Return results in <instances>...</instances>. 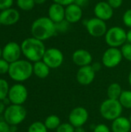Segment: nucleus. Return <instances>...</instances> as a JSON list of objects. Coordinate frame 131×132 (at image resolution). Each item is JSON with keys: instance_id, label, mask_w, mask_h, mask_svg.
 I'll return each mask as SVG.
<instances>
[{"instance_id": "obj_1", "label": "nucleus", "mask_w": 131, "mask_h": 132, "mask_svg": "<svg viewBox=\"0 0 131 132\" xmlns=\"http://www.w3.org/2000/svg\"><path fill=\"white\" fill-rule=\"evenodd\" d=\"M22 53L30 62L36 63L42 60L46 50L43 41L35 37H29L22 41L21 43Z\"/></svg>"}, {"instance_id": "obj_2", "label": "nucleus", "mask_w": 131, "mask_h": 132, "mask_svg": "<svg viewBox=\"0 0 131 132\" xmlns=\"http://www.w3.org/2000/svg\"><path fill=\"white\" fill-rule=\"evenodd\" d=\"M56 32V24L46 16H42L36 19L31 26L32 37L41 41H45L52 38Z\"/></svg>"}, {"instance_id": "obj_3", "label": "nucleus", "mask_w": 131, "mask_h": 132, "mask_svg": "<svg viewBox=\"0 0 131 132\" xmlns=\"http://www.w3.org/2000/svg\"><path fill=\"white\" fill-rule=\"evenodd\" d=\"M8 76L16 82H24L29 79L33 73V66L30 61L19 60L10 63Z\"/></svg>"}, {"instance_id": "obj_4", "label": "nucleus", "mask_w": 131, "mask_h": 132, "mask_svg": "<svg viewBox=\"0 0 131 132\" xmlns=\"http://www.w3.org/2000/svg\"><path fill=\"white\" fill-rule=\"evenodd\" d=\"M123 109L124 108L118 100L107 98L101 103L100 113L103 118L113 121L121 116Z\"/></svg>"}, {"instance_id": "obj_5", "label": "nucleus", "mask_w": 131, "mask_h": 132, "mask_svg": "<svg viewBox=\"0 0 131 132\" xmlns=\"http://www.w3.org/2000/svg\"><path fill=\"white\" fill-rule=\"evenodd\" d=\"M3 114L5 121L9 125L16 126L24 121L27 111L22 105L10 104L6 107Z\"/></svg>"}, {"instance_id": "obj_6", "label": "nucleus", "mask_w": 131, "mask_h": 132, "mask_svg": "<svg viewBox=\"0 0 131 132\" xmlns=\"http://www.w3.org/2000/svg\"><path fill=\"white\" fill-rule=\"evenodd\" d=\"M104 36L109 47H122L127 43V32L120 26H113L108 29Z\"/></svg>"}, {"instance_id": "obj_7", "label": "nucleus", "mask_w": 131, "mask_h": 132, "mask_svg": "<svg viewBox=\"0 0 131 132\" xmlns=\"http://www.w3.org/2000/svg\"><path fill=\"white\" fill-rule=\"evenodd\" d=\"M42 60L50 69H56L63 63L64 55L60 50L52 47L46 50Z\"/></svg>"}, {"instance_id": "obj_8", "label": "nucleus", "mask_w": 131, "mask_h": 132, "mask_svg": "<svg viewBox=\"0 0 131 132\" xmlns=\"http://www.w3.org/2000/svg\"><path fill=\"white\" fill-rule=\"evenodd\" d=\"M123 58L120 49L109 47L102 56V64L107 68H114L120 65Z\"/></svg>"}, {"instance_id": "obj_9", "label": "nucleus", "mask_w": 131, "mask_h": 132, "mask_svg": "<svg viewBox=\"0 0 131 132\" xmlns=\"http://www.w3.org/2000/svg\"><path fill=\"white\" fill-rule=\"evenodd\" d=\"M85 26L88 33L95 38L104 36L108 29L106 22L97 17L88 19L85 23Z\"/></svg>"}, {"instance_id": "obj_10", "label": "nucleus", "mask_w": 131, "mask_h": 132, "mask_svg": "<svg viewBox=\"0 0 131 132\" xmlns=\"http://www.w3.org/2000/svg\"><path fill=\"white\" fill-rule=\"evenodd\" d=\"M8 98L12 104L22 105L28 98L27 88L22 84L12 85L9 89Z\"/></svg>"}, {"instance_id": "obj_11", "label": "nucleus", "mask_w": 131, "mask_h": 132, "mask_svg": "<svg viewBox=\"0 0 131 132\" xmlns=\"http://www.w3.org/2000/svg\"><path fill=\"white\" fill-rule=\"evenodd\" d=\"M89 119V112L83 107L73 108L69 114V122L74 127H83Z\"/></svg>"}, {"instance_id": "obj_12", "label": "nucleus", "mask_w": 131, "mask_h": 132, "mask_svg": "<svg viewBox=\"0 0 131 132\" xmlns=\"http://www.w3.org/2000/svg\"><path fill=\"white\" fill-rule=\"evenodd\" d=\"M21 54V46L15 42L8 43L2 49V58L9 63L19 60Z\"/></svg>"}, {"instance_id": "obj_13", "label": "nucleus", "mask_w": 131, "mask_h": 132, "mask_svg": "<svg viewBox=\"0 0 131 132\" xmlns=\"http://www.w3.org/2000/svg\"><path fill=\"white\" fill-rule=\"evenodd\" d=\"M96 77V72L91 65L80 67L76 73V80L83 86L91 84Z\"/></svg>"}, {"instance_id": "obj_14", "label": "nucleus", "mask_w": 131, "mask_h": 132, "mask_svg": "<svg viewBox=\"0 0 131 132\" xmlns=\"http://www.w3.org/2000/svg\"><path fill=\"white\" fill-rule=\"evenodd\" d=\"M93 12L95 17L107 22L113 17V9L108 4L107 2L101 1L95 5Z\"/></svg>"}, {"instance_id": "obj_15", "label": "nucleus", "mask_w": 131, "mask_h": 132, "mask_svg": "<svg viewBox=\"0 0 131 132\" xmlns=\"http://www.w3.org/2000/svg\"><path fill=\"white\" fill-rule=\"evenodd\" d=\"M72 60L74 64L82 67L85 66H89L92 64L93 56L86 50L78 49L75 50L72 54Z\"/></svg>"}, {"instance_id": "obj_16", "label": "nucleus", "mask_w": 131, "mask_h": 132, "mask_svg": "<svg viewBox=\"0 0 131 132\" xmlns=\"http://www.w3.org/2000/svg\"><path fill=\"white\" fill-rule=\"evenodd\" d=\"M83 17V9L75 3L65 7V19L70 24L76 23Z\"/></svg>"}, {"instance_id": "obj_17", "label": "nucleus", "mask_w": 131, "mask_h": 132, "mask_svg": "<svg viewBox=\"0 0 131 132\" xmlns=\"http://www.w3.org/2000/svg\"><path fill=\"white\" fill-rule=\"evenodd\" d=\"M20 18V14L15 9L10 8L2 10L0 12V22L4 26H12L15 24Z\"/></svg>"}, {"instance_id": "obj_18", "label": "nucleus", "mask_w": 131, "mask_h": 132, "mask_svg": "<svg viewBox=\"0 0 131 132\" xmlns=\"http://www.w3.org/2000/svg\"><path fill=\"white\" fill-rule=\"evenodd\" d=\"M48 17L54 22L58 23L65 19V6L53 2L48 9Z\"/></svg>"}, {"instance_id": "obj_19", "label": "nucleus", "mask_w": 131, "mask_h": 132, "mask_svg": "<svg viewBox=\"0 0 131 132\" xmlns=\"http://www.w3.org/2000/svg\"><path fill=\"white\" fill-rule=\"evenodd\" d=\"M131 130V123L129 118L126 117H119L112 121V132H130Z\"/></svg>"}, {"instance_id": "obj_20", "label": "nucleus", "mask_w": 131, "mask_h": 132, "mask_svg": "<svg viewBox=\"0 0 131 132\" xmlns=\"http://www.w3.org/2000/svg\"><path fill=\"white\" fill-rule=\"evenodd\" d=\"M33 66V73L40 79L46 78L50 73V68L42 61H37L32 64Z\"/></svg>"}, {"instance_id": "obj_21", "label": "nucleus", "mask_w": 131, "mask_h": 132, "mask_svg": "<svg viewBox=\"0 0 131 132\" xmlns=\"http://www.w3.org/2000/svg\"><path fill=\"white\" fill-rule=\"evenodd\" d=\"M122 92V87L117 83H112L111 84H110L107 90L108 98L113 100H119Z\"/></svg>"}, {"instance_id": "obj_22", "label": "nucleus", "mask_w": 131, "mask_h": 132, "mask_svg": "<svg viewBox=\"0 0 131 132\" xmlns=\"http://www.w3.org/2000/svg\"><path fill=\"white\" fill-rule=\"evenodd\" d=\"M61 124L60 118L56 114L48 116L44 121V125L48 130H56Z\"/></svg>"}, {"instance_id": "obj_23", "label": "nucleus", "mask_w": 131, "mask_h": 132, "mask_svg": "<svg viewBox=\"0 0 131 132\" xmlns=\"http://www.w3.org/2000/svg\"><path fill=\"white\" fill-rule=\"evenodd\" d=\"M118 101L124 108L131 109V90H123Z\"/></svg>"}, {"instance_id": "obj_24", "label": "nucleus", "mask_w": 131, "mask_h": 132, "mask_svg": "<svg viewBox=\"0 0 131 132\" xmlns=\"http://www.w3.org/2000/svg\"><path fill=\"white\" fill-rule=\"evenodd\" d=\"M36 3L34 0H17V5L19 9L23 11L32 10Z\"/></svg>"}, {"instance_id": "obj_25", "label": "nucleus", "mask_w": 131, "mask_h": 132, "mask_svg": "<svg viewBox=\"0 0 131 132\" xmlns=\"http://www.w3.org/2000/svg\"><path fill=\"white\" fill-rule=\"evenodd\" d=\"M9 85L7 80L4 79H0V101H3L8 97L9 91Z\"/></svg>"}, {"instance_id": "obj_26", "label": "nucleus", "mask_w": 131, "mask_h": 132, "mask_svg": "<svg viewBox=\"0 0 131 132\" xmlns=\"http://www.w3.org/2000/svg\"><path fill=\"white\" fill-rule=\"evenodd\" d=\"M28 132H48V129L44 123L41 121H35L29 125Z\"/></svg>"}, {"instance_id": "obj_27", "label": "nucleus", "mask_w": 131, "mask_h": 132, "mask_svg": "<svg viewBox=\"0 0 131 132\" xmlns=\"http://www.w3.org/2000/svg\"><path fill=\"white\" fill-rule=\"evenodd\" d=\"M123 57L127 60L131 62V44L126 43L121 48H120Z\"/></svg>"}, {"instance_id": "obj_28", "label": "nucleus", "mask_w": 131, "mask_h": 132, "mask_svg": "<svg viewBox=\"0 0 131 132\" xmlns=\"http://www.w3.org/2000/svg\"><path fill=\"white\" fill-rule=\"evenodd\" d=\"M56 132H75V128L69 123H63L56 130Z\"/></svg>"}, {"instance_id": "obj_29", "label": "nucleus", "mask_w": 131, "mask_h": 132, "mask_svg": "<svg viewBox=\"0 0 131 132\" xmlns=\"http://www.w3.org/2000/svg\"><path fill=\"white\" fill-rule=\"evenodd\" d=\"M56 24V32H65L68 30L69 27V24L66 19H64L63 21L58 22V23H55Z\"/></svg>"}, {"instance_id": "obj_30", "label": "nucleus", "mask_w": 131, "mask_h": 132, "mask_svg": "<svg viewBox=\"0 0 131 132\" xmlns=\"http://www.w3.org/2000/svg\"><path fill=\"white\" fill-rule=\"evenodd\" d=\"M122 19H123L124 24L127 27L131 29V9H128L124 12Z\"/></svg>"}, {"instance_id": "obj_31", "label": "nucleus", "mask_w": 131, "mask_h": 132, "mask_svg": "<svg viewBox=\"0 0 131 132\" xmlns=\"http://www.w3.org/2000/svg\"><path fill=\"white\" fill-rule=\"evenodd\" d=\"M10 63L3 58L0 59V74H5L8 72Z\"/></svg>"}, {"instance_id": "obj_32", "label": "nucleus", "mask_w": 131, "mask_h": 132, "mask_svg": "<svg viewBox=\"0 0 131 132\" xmlns=\"http://www.w3.org/2000/svg\"><path fill=\"white\" fill-rule=\"evenodd\" d=\"M93 132H112L110 128L105 124H99L95 126Z\"/></svg>"}, {"instance_id": "obj_33", "label": "nucleus", "mask_w": 131, "mask_h": 132, "mask_svg": "<svg viewBox=\"0 0 131 132\" xmlns=\"http://www.w3.org/2000/svg\"><path fill=\"white\" fill-rule=\"evenodd\" d=\"M13 0H0V10H5L12 8Z\"/></svg>"}, {"instance_id": "obj_34", "label": "nucleus", "mask_w": 131, "mask_h": 132, "mask_svg": "<svg viewBox=\"0 0 131 132\" xmlns=\"http://www.w3.org/2000/svg\"><path fill=\"white\" fill-rule=\"evenodd\" d=\"M108 4L113 9H118L120 8L121 5H123L124 0H107Z\"/></svg>"}, {"instance_id": "obj_35", "label": "nucleus", "mask_w": 131, "mask_h": 132, "mask_svg": "<svg viewBox=\"0 0 131 132\" xmlns=\"http://www.w3.org/2000/svg\"><path fill=\"white\" fill-rule=\"evenodd\" d=\"M0 132H11V125L5 121H0Z\"/></svg>"}, {"instance_id": "obj_36", "label": "nucleus", "mask_w": 131, "mask_h": 132, "mask_svg": "<svg viewBox=\"0 0 131 132\" xmlns=\"http://www.w3.org/2000/svg\"><path fill=\"white\" fill-rule=\"evenodd\" d=\"M53 2L55 3H57V4H59L61 5H63V6H67L72 3H74V1L75 0H53Z\"/></svg>"}, {"instance_id": "obj_37", "label": "nucleus", "mask_w": 131, "mask_h": 132, "mask_svg": "<svg viewBox=\"0 0 131 132\" xmlns=\"http://www.w3.org/2000/svg\"><path fill=\"white\" fill-rule=\"evenodd\" d=\"M89 1L88 0H75L74 1V3L77 5H79L80 7L83 8L84 6H86L87 4H88Z\"/></svg>"}, {"instance_id": "obj_38", "label": "nucleus", "mask_w": 131, "mask_h": 132, "mask_svg": "<svg viewBox=\"0 0 131 132\" xmlns=\"http://www.w3.org/2000/svg\"><path fill=\"white\" fill-rule=\"evenodd\" d=\"M91 66H92V67L93 68V70H95V72L99 71V70L101 69V67H102L101 63H100L99 62H95V63H92Z\"/></svg>"}, {"instance_id": "obj_39", "label": "nucleus", "mask_w": 131, "mask_h": 132, "mask_svg": "<svg viewBox=\"0 0 131 132\" xmlns=\"http://www.w3.org/2000/svg\"><path fill=\"white\" fill-rule=\"evenodd\" d=\"M5 106L6 105L3 103V101H0V115L2 114H4V112L5 111V108H6Z\"/></svg>"}, {"instance_id": "obj_40", "label": "nucleus", "mask_w": 131, "mask_h": 132, "mask_svg": "<svg viewBox=\"0 0 131 132\" xmlns=\"http://www.w3.org/2000/svg\"><path fill=\"white\" fill-rule=\"evenodd\" d=\"M127 43L131 44V29L127 32Z\"/></svg>"}, {"instance_id": "obj_41", "label": "nucleus", "mask_w": 131, "mask_h": 132, "mask_svg": "<svg viewBox=\"0 0 131 132\" xmlns=\"http://www.w3.org/2000/svg\"><path fill=\"white\" fill-rule=\"evenodd\" d=\"M75 132H86L83 127H78L75 128Z\"/></svg>"}, {"instance_id": "obj_42", "label": "nucleus", "mask_w": 131, "mask_h": 132, "mask_svg": "<svg viewBox=\"0 0 131 132\" xmlns=\"http://www.w3.org/2000/svg\"><path fill=\"white\" fill-rule=\"evenodd\" d=\"M34 1H35V3L37 5H42L46 2V0H34Z\"/></svg>"}, {"instance_id": "obj_43", "label": "nucleus", "mask_w": 131, "mask_h": 132, "mask_svg": "<svg viewBox=\"0 0 131 132\" xmlns=\"http://www.w3.org/2000/svg\"><path fill=\"white\" fill-rule=\"evenodd\" d=\"M128 83H129L130 86L131 87V70L130 72L129 73V75H128Z\"/></svg>"}, {"instance_id": "obj_44", "label": "nucleus", "mask_w": 131, "mask_h": 132, "mask_svg": "<svg viewBox=\"0 0 131 132\" xmlns=\"http://www.w3.org/2000/svg\"><path fill=\"white\" fill-rule=\"evenodd\" d=\"M1 57H2V50L0 47V59H1Z\"/></svg>"}, {"instance_id": "obj_45", "label": "nucleus", "mask_w": 131, "mask_h": 132, "mask_svg": "<svg viewBox=\"0 0 131 132\" xmlns=\"http://www.w3.org/2000/svg\"><path fill=\"white\" fill-rule=\"evenodd\" d=\"M129 120H130V121L131 123V113L130 114V116H129Z\"/></svg>"}, {"instance_id": "obj_46", "label": "nucleus", "mask_w": 131, "mask_h": 132, "mask_svg": "<svg viewBox=\"0 0 131 132\" xmlns=\"http://www.w3.org/2000/svg\"><path fill=\"white\" fill-rule=\"evenodd\" d=\"M1 25H2V24H1V22H0V26H1Z\"/></svg>"}]
</instances>
